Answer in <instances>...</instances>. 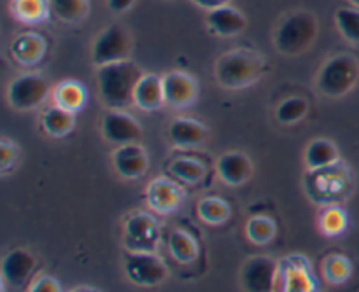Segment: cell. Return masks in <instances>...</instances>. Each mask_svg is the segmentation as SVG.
<instances>
[{"label":"cell","instance_id":"6da1fadb","mask_svg":"<svg viewBox=\"0 0 359 292\" xmlns=\"http://www.w3.org/2000/svg\"><path fill=\"white\" fill-rule=\"evenodd\" d=\"M144 72L140 67L132 60L98 67V95L105 107L126 111L130 105H135V90Z\"/></svg>","mask_w":359,"mask_h":292},{"label":"cell","instance_id":"7a4b0ae2","mask_svg":"<svg viewBox=\"0 0 359 292\" xmlns=\"http://www.w3.org/2000/svg\"><path fill=\"white\" fill-rule=\"evenodd\" d=\"M266 63L255 49L237 48L223 53L214 67L217 84L224 90H244L265 74Z\"/></svg>","mask_w":359,"mask_h":292},{"label":"cell","instance_id":"3957f363","mask_svg":"<svg viewBox=\"0 0 359 292\" xmlns=\"http://www.w3.org/2000/svg\"><path fill=\"white\" fill-rule=\"evenodd\" d=\"M318 39V20L309 11L287 13L273 32V48L284 56H300Z\"/></svg>","mask_w":359,"mask_h":292},{"label":"cell","instance_id":"277c9868","mask_svg":"<svg viewBox=\"0 0 359 292\" xmlns=\"http://www.w3.org/2000/svg\"><path fill=\"white\" fill-rule=\"evenodd\" d=\"M359 81V62L353 55L340 53L323 63L318 74V90L328 98H342Z\"/></svg>","mask_w":359,"mask_h":292},{"label":"cell","instance_id":"5b68a950","mask_svg":"<svg viewBox=\"0 0 359 292\" xmlns=\"http://www.w3.org/2000/svg\"><path fill=\"white\" fill-rule=\"evenodd\" d=\"M133 49L132 34L121 23H111L95 37L91 46V62L97 67L130 60Z\"/></svg>","mask_w":359,"mask_h":292},{"label":"cell","instance_id":"8992f818","mask_svg":"<svg viewBox=\"0 0 359 292\" xmlns=\"http://www.w3.org/2000/svg\"><path fill=\"white\" fill-rule=\"evenodd\" d=\"M49 95V83L41 74L27 72L11 81L7 88V100L14 111H35L46 102Z\"/></svg>","mask_w":359,"mask_h":292},{"label":"cell","instance_id":"52a82bcc","mask_svg":"<svg viewBox=\"0 0 359 292\" xmlns=\"http://www.w3.org/2000/svg\"><path fill=\"white\" fill-rule=\"evenodd\" d=\"M125 273L135 286L154 287L167 279V266L154 252H130L125 258Z\"/></svg>","mask_w":359,"mask_h":292},{"label":"cell","instance_id":"ba28073f","mask_svg":"<svg viewBox=\"0 0 359 292\" xmlns=\"http://www.w3.org/2000/svg\"><path fill=\"white\" fill-rule=\"evenodd\" d=\"M160 238L158 224L149 214L137 212L125 223V244L130 252H154Z\"/></svg>","mask_w":359,"mask_h":292},{"label":"cell","instance_id":"9c48e42d","mask_svg":"<svg viewBox=\"0 0 359 292\" xmlns=\"http://www.w3.org/2000/svg\"><path fill=\"white\" fill-rule=\"evenodd\" d=\"M100 130L104 139L118 147L126 144H139L142 139V128L135 118L126 114V111L109 109L107 114L102 118Z\"/></svg>","mask_w":359,"mask_h":292},{"label":"cell","instance_id":"30bf717a","mask_svg":"<svg viewBox=\"0 0 359 292\" xmlns=\"http://www.w3.org/2000/svg\"><path fill=\"white\" fill-rule=\"evenodd\" d=\"M279 266L272 258L256 256L244 265L241 282L245 292H273L277 282Z\"/></svg>","mask_w":359,"mask_h":292},{"label":"cell","instance_id":"8fae6325","mask_svg":"<svg viewBox=\"0 0 359 292\" xmlns=\"http://www.w3.org/2000/svg\"><path fill=\"white\" fill-rule=\"evenodd\" d=\"M161 79H163L165 104H168L170 107L186 109L198 97V83L188 72L172 70V72L165 74Z\"/></svg>","mask_w":359,"mask_h":292},{"label":"cell","instance_id":"7c38bea8","mask_svg":"<svg viewBox=\"0 0 359 292\" xmlns=\"http://www.w3.org/2000/svg\"><path fill=\"white\" fill-rule=\"evenodd\" d=\"M147 203L151 209L158 214H172L179 209L182 203L184 193L175 184L174 181L167 177L153 179L147 186Z\"/></svg>","mask_w":359,"mask_h":292},{"label":"cell","instance_id":"4fadbf2b","mask_svg":"<svg viewBox=\"0 0 359 292\" xmlns=\"http://www.w3.org/2000/svg\"><path fill=\"white\" fill-rule=\"evenodd\" d=\"M112 165L118 175L128 181H135L146 175L147 172V153L140 144H126L119 146L112 154Z\"/></svg>","mask_w":359,"mask_h":292},{"label":"cell","instance_id":"5bb4252c","mask_svg":"<svg viewBox=\"0 0 359 292\" xmlns=\"http://www.w3.org/2000/svg\"><path fill=\"white\" fill-rule=\"evenodd\" d=\"M205 25L217 37H235L245 30L248 20H245L244 13H241L237 7L226 4V6L207 11Z\"/></svg>","mask_w":359,"mask_h":292},{"label":"cell","instance_id":"9a60e30c","mask_svg":"<svg viewBox=\"0 0 359 292\" xmlns=\"http://www.w3.org/2000/svg\"><path fill=\"white\" fill-rule=\"evenodd\" d=\"M35 270V258L25 249H14L2 259V280L14 289H20L30 280Z\"/></svg>","mask_w":359,"mask_h":292},{"label":"cell","instance_id":"2e32d148","mask_svg":"<svg viewBox=\"0 0 359 292\" xmlns=\"http://www.w3.org/2000/svg\"><path fill=\"white\" fill-rule=\"evenodd\" d=\"M217 175L223 182H226L228 186H242L252 177V161L249 160V156H245L244 153H238V151H231V153L223 154V156L217 160Z\"/></svg>","mask_w":359,"mask_h":292},{"label":"cell","instance_id":"e0dca14e","mask_svg":"<svg viewBox=\"0 0 359 292\" xmlns=\"http://www.w3.org/2000/svg\"><path fill=\"white\" fill-rule=\"evenodd\" d=\"M11 56L14 62L21 67H34L44 58L46 55V39L42 35L27 32L20 34L11 42Z\"/></svg>","mask_w":359,"mask_h":292},{"label":"cell","instance_id":"ac0fdd59","mask_svg":"<svg viewBox=\"0 0 359 292\" xmlns=\"http://www.w3.org/2000/svg\"><path fill=\"white\" fill-rule=\"evenodd\" d=\"M168 139L175 147H181V149L198 147L205 142L207 128L195 119L177 118L168 126Z\"/></svg>","mask_w":359,"mask_h":292},{"label":"cell","instance_id":"d6986e66","mask_svg":"<svg viewBox=\"0 0 359 292\" xmlns=\"http://www.w3.org/2000/svg\"><path fill=\"white\" fill-rule=\"evenodd\" d=\"M135 105L146 112L158 111L165 105L163 79L156 74H144L135 90Z\"/></svg>","mask_w":359,"mask_h":292},{"label":"cell","instance_id":"ffe728a7","mask_svg":"<svg viewBox=\"0 0 359 292\" xmlns=\"http://www.w3.org/2000/svg\"><path fill=\"white\" fill-rule=\"evenodd\" d=\"M339 149L332 140L316 139L305 149V165L309 170H325L339 161Z\"/></svg>","mask_w":359,"mask_h":292},{"label":"cell","instance_id":"44dd1931","mask_svg":"<svg viewBox=\"0 0 359 292\" xmlns=\"http://www.w3.org/2000/svg\"><path fill=\"white\" fill-rule=\"evenodd\" d=\"M41 126L49 137L62 139V137L69 135L76 126V114L58 107V105H53L42 112Z\"/></svg>","mask_w":359,"mask_h":292},{"label":"cell","instance_id":"7402d4cb","mask_svg":"<svg viewBox=\"0 0 359 292\" xmlns=\"http://www.w3.org/2000/svg\"><path fill=\"white\" fill-rule=\"evenodd\" d=\"M9 11L14 20L25 25H39L51 16L48 0H11Z\"/></svg>","mask_w":359,"mask_h":292},{"label":"cell","instance_id":"603a6c76","mask_svg":"<svg viewBox=\"0 0 359 292\" xmlns=\"http://www.w3.org/2000/svg\"><path fill=\"white\" fill-rule=\"evenodd\" d=\"M53 100H55V105L76 114L86 105V90L77 81H62L53 91Z\"/></svg>","mask_w":359,"mask_h":292},{"label":"cell","instance_id":"cb8c5ba5","mask_svg":"<svg viewBox=\"0 0 359 292\" xmlns=\"http://www.w3.org/2000/svg\"><path fill=\"white\" fill-rule=\"evenodd\" d=\"M51 16L62 23L76 25L90 14V0H48Z\"/></svg>","mask_w":359,"mask_h":292},{"label":"cell","instance_id":"d4e9b609","mask_svg":"<svg viewBox=\"0 0 359 292\" xmlns=\"http://www.w3.org/2000/svg\"><path fill=\"white\" fill-rule=\"evenodd\" d=\"M168 249H170L172 258L181 265H189L198 256V244L184 230L172 231L170 238H168Z\"/></svg>","mask_w":359,"mask_h":292},{"label":"cell","instance_id":"484cf974","mask_svg":"<svg viewBox=\"0 0 359 292\" xmlns=\"http://www.w3.org/2000/svg\"><path fill=\"white\" fill-rule=\"evenodd\" d=\"M230 214V205L224 200L216 198V196L203 198L198 203V217L205 224H210V226H219V224L226 223Z\"/></svg>","mask_w":359,"mask_h":292},{"label":"cell","instance_id":"4316f807","mask_svg":"<svg viewBox=\"0 0 359 292\" xmlns=\"http://www.w3.org/2000/svg\"><path fill=\"white\" fill-rule=\"evenodd\" d=\"M335 25L340 35L351 44H359V9L358 7H340L335 11Z\"/></svg>","mask_w":359,"mask_h":292},{"label":"cell","instance_id":"83f0119b","mask_svg":"<svg viewBox=\"0 0 359 292\" xmlns=\"http://www.w3.org/2000/svg\"><path fill=\"white\" fill-rule=\"evenodd\" d=\"M170 172L182 182L188 184H200L205 179L207 168L200 161L191 158H177L170 163Z\"/></svg>","mask_w":359,"mask_h":292},{"label":"cell","instance_id":"f1b7e54d","mask_svg":"<svg viewBox=\"0 0 359 292\" xmlns=\"http://www.w3.org/2000/svg\"><path fill=\"white\" fill-rule=\"evenodd\" d=\"M309 104L300 97H290L276 111V118L280 125H294L307 116Z\"/></svg>","mask_w":359,"mask_h":292},{"label":"cell","instance_id":"f546056e","mask_svg":"<svg viewBox=\"0 0 359 292\" xmlns=\"http://www.w3.org/2000/svg\"><path fill=\"white\" fill-rule=\"evenodd\" d=\"M245 231H248V237L252 244L266 245L276 237V223L263 216L252 217V219H249Z\"/></svg>","mask_w":359,"mask_h":292},{"label":"cell","instance_id":"4dcf8cb0","mask_svg":"<svg viewBox=\"0 0 359 292\" xmlns=\"http://www.w3.org/2000/svg\"><path fill=\"white\" fill-rule=\"evenodd\" d=\"M325 279L330 284H346L353 273V265L344 256H330L325 261Z\"/></svg>","mask_w":359,"mask_h":292},{"label":"cell","instance_id":"1f68e13d","mask_svg":"<svg viewBox=\"0 0 359 292\" xmlns=\"http://www.w3.org/2000/svg\"><path fill=\"white\" fill-rule=\"evenodd\" d=\"M319 224H321L323 233L328 237H337V235L344 233V230L347 228V216L339 207H332L323 212Z\"/></svg>","mask_w":359,"mask_h":292},{"label":"cell","instance_id":"d6a6232c","mask_svg":"<svg viewBox=\"0 0 359 292\" xmlns=\"http://www.w3.org/2000/svg\"><path fill=\"white\" fill-rule=\"evenodd\" d=\"M18 156H20V151H18L16 144L9 139H2L0 142V168L2 172H9L16 165Z\"/></svg>","mask_w":359,"mask_h":292},{"label":"cell","instance_id":"836d02e7","mask_svg":"<svg viewBox=\"0 0 359 292\" xmlns=\"http://www.w3.org/2000/svg\"><path fill=\"white\" fill-rule=\"evenodd\" d=\"M28 292H62L58 280L53 279V277H39L28 287Z\"/></svg>","mask_w":359,"mask_h":292},{"label":"cell","instance_id":"e575fe53","mask_svg":"<svg viewBox=\"0 0 359 292\" xmlns=\"http://www.w3.org/2000/svg\"><path fill=\"white\" fill-rule=\"evenodd\" d=\"M133 4H135V0H107V7L116 14L126 13L128 9H132Z\"/></svg>","mask_w":359,"mask_h":292},{"label":"cell","instance_id":"d590c367","mask_svg":"<svg viewBox=\"0 0 359 292\" xmlns=\"http://www.w3.org/2000/svg\"><path fill=\"white\" fill-rule=\"evenodd\" d=\"M193 4H196L198 7H202V9H216V7H221V6H226V4H230L231 0H191Z\"/></svg>","mask_w":359,"mask_h":292},{"label":"cell","instance_id":"8d00e7d4","mask_svg":"<svg viewBox=\"0 0 359 292\" xmlns=\"http://www.w3.org/2000/svg\"><path fill=\"white\" fill-rule=\"evenodd\" d=\"M70 292H100V291L90 286H81V287H76V289H72Z\"/></svg>","mask_w":359,"mask_h":292},{"label":"cell","instance_id":"74e56055","mask_svg":"<svg viewBox=\"0 0 359 292\" xmlns=\"http://www.w3.org/2000/svg\"><path fill=\"white\" fill-rule=\"evenodd\" d=\"M347 2H349L353 7H358L359 9V0H347Z\"/></svg>","mask_w":359,"mask_h":292}]
</instances>
